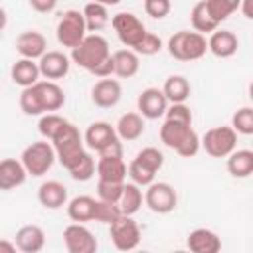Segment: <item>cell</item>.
Masks as SVG:
<instances>
[{
	"mask_svg": "<svg viewBox=\"0 0 253 253\" xmlns=\"http://www.w3.org/2000/svg\"><path fill=\"white\" fill-rule=\"evenodd\" d=\"M71 63L93 73L95 77L113 75V53L109 42L101 34H87L69 53Z\"/></svg>",
	"mask_w": 253,
	"mask_h": 253,
	"instance_id": "cell-1",
	"label": "cell"
},
{
	"mask_svg": "<svg viewBox=\"0 0 253 253\" xmlns=\"http://www.w3.org/2000/svg\"><path fill=\"white\" fill-rule=\"evenodd\" d=\"M20 109L24 115L40 117L43 113H55L65 105V93L55 81H36L30 87H24L20 93Z\"/></svg>",
	"mask_w": 253,
	"mask_h": 253,
	"instance_id": "cell-2",
	"label": "cell"
},
{
	"mask_svg": "<svg viewBox=\"0 0 253 253\" xmlns=\"http://www.w3.org/2000/svg\"><path fill=\"white\" fill-rule=\"evenodd\" d=\"M158 134H160V142L166 148L180 154L182 158H192L200 150V136L192 128V125L172 121V119H164Z\"/></svg>",
	"mask_w": 253,
	"mask_h": 253,
	"instance_id": "cell-3",
	"label": "cell"
},
{
	"mask_svg": "<svg viewBox=\"0 0 253 253\" xmlns=\"http://www.w3.org/2000/svg\"><path fill=\"white\" fill-rule=\"evenodd\" d=\"M53 150H55V158L59 160V164L67 170L83 152H85V142H83V134L79 132V128L73 123H65L49 140Z\"/></svg>",
	"mask_w": 253,
	"mask_h": 253,
	"instance_id": "cell-4",
	"label": "cell"
},
{
	"mask_svg": "<svg viewBox=\"0 0 253 253\" xmlns=\"http://www.w3.org/2000/svg\"><path fill=\"white\" fill-rule=\"evenodd\" d=\"M166 47H168V53L178 61H196L206 55L208 38L200 32L180 30L174 36H170Z\"/></svg>",
	"mask_w": 253,
	"mask_h": 253,
	"instance_id": "cell-5",
	"label": "cell"
},
{
	"mask_svg": "<svg viewBox=\"0 0 253 253\" xmlns=\"http://www.w3.org/2000/svg\"><path fill=\"white\" fill-rule=\"evenodd\" d=\"M83 142L89 150H95L99 156L103 154H123V144L115 132V126L107 121H95L87 126L83 134Z\"/></svg>",
	"mask_w": 253,
	"mask_h": 253,
	"instance_id": "cell-6",
	"label": "cell"
},
{
	"mask_svg": "<svg viewBox=\"0 0 253 253\" xmlns=\"http://www.w3.org/2000/svg\"><path fill=\"white\" fill-rule=\"evenodd\" d=\"M55 160H57L55 150H53L51 142H47L45 138L30 142L22 150V156H20V162L24 164L28 176H34V178H40V176L47 174Z\"/></svg>",
	"mask_w": 253,
	"mask_h": 253,
	"instance_id": "cell-7",
	"label": "cell"
},
{
	"mask_svg": "<svg viewBox=\"0 0 253 253\" xmlns=\"http://www.w3.org/2000/svg\"><path fill=\"white\" fill-rule=\"evenodd\" d=\"M200 148L211 158H225L237 148V132L231 126H211L200 138Z\"/></svg>",
	"mask_w": 253,
	"mask_h": 253,
	"instance_id": "cell-8",
	"label": "cell"
},
{
	"mask_svg": "<svg viewBox=\"0 0 253 253\" xmlns=\"http://www.w3.org/2000/svg\"><path fill=\"white\" fill-rule=\"evenodd\" d=\"M109 237L119 251H132L140 243V225L132 219V215L121 213L117 219L109 223Z\"/></svg>",
	"mask_w": 253,
	"mask_h": 253,
	"instance_id": "cell-9",
	"label": "cell"
},
{
	"mask_svg": "<svg viewBox=\"0 0 253 253\" xmlns=\"http://www.w3.org/2000/svg\"><path fill=\"white\" fill-rule=\"evenodd\" d=\"M55 36H57V42L63 47L73 49L87 36V26H85L83 12H79V10H65L61 14L59 22H57Z\"/></svg>",
	"mask_w": 253,
	"mask_h": 253,
	"instance_id": "cell-10",
	"label": "cell"
},
{
	"mask_svg": "<svg viewBox=\"0 0 253 253\" xmlns=\"http://www.w3.org/2000/svg\"><path fill=\"white\" fill-rule=\"evenodd\" d=\"M111 26L119 38V42L126 47H134L146 34V26L142 20L132 12H119L111 18Z\"/></svg>",
	"mask_w": 253,
	"mask_h": 253,
	"instance_id": "cell-11",
	"label": "cell"
},
{
	"mask_svg": "<svg viewBox=\"0 0 253 253\" xmlns=\"http://www.w3.org/2000/svg\"><path fill=\"white\" fill-rule=\"evenodd\" d=\"M144 204L154 213H170L178 206V194L168 182H150L144 192Z\"/></svg>",
	"mask_w": 253,
	"mask_h": 253,
	"instance_id": "cell-12",
	"label": "cell"
},
{
	"mask_svg": "<svg viewBox=\"0 0 253 253\" xmlns=\"http://www.w3.org/2000/svg\"><path fill=\"white\" fill-rule=\"evenodd\" d=\"M63 243L69 253H95L99 243L93 231L83 223H69L63 229Z\"/></svg>",
	"mask_w": 253,
	"mask_h": 253,
	"instance_id": "cell-13",
	"label": "cell"
},
{
	"mask_svg": "<svg viewBox=\"0 0 253 253\" xmlns=\"http://www.w3.org/2000/svg\"><path fill=\"white\" fill-rule=\"evenodd\" d=\"M168 105H170L168 99L164 97L162 89H158V87H146L144 91H140V95L136 99L138 113L148 121H156V119L164 117Z\"/></svg>",
	"mask_w": 253,
	"mask_h": 253,
	"instance_id": "cell-14",
	"label": "cell"
},
{
	"mask_svg": "<svg viewBox=\"0 0 253 253\" xmlns=\"http://www.w3.org/2000/svg\"><path fill=\"white\" fill-rule=\"evenodd\" d=\"M38 67H40L42 77H45L49 81H57V79H63L69 73L71 59L63 51H45L38 59Z\"/></svg>",
	"mask_w": 253,
	"mask_h": 253,
	"instance_id": "cell-15",
	"label": "cell"
},
{
	"mask_svg": "<svg viewBox=\"0 0 253 253\" xmlns=\"http://www.w3.org/2000/svg\"><path fill=\"white\" fill-rule=\"evenodd\" d=\"M16 51L26 59H40L47 51V40L38 30H26L16 38Z\"/></svg>",
	"mask_w": 253,
	"mask_h": 253,
	"instance_id": "cell-16",
	"label": "cell"
},
{
	"mask_svg": "<svg viewBox=\"0 0 253 253\" xmlns=\"http://www.w3.org/2000/svg\"><path fill=\"white\" fill-rule=\"evenodd\" d=\"M239 49V40L231 30H213L208 38V51L219 59L233 57Z\"/></svg>",
	"mask_w": 253,
	"mask_h": 253,
	"instance_id": "cell-17",
	"label": "cell"
},
{
	"mask_svg": "<svg viewBox=\"0 0 253 253\" xmlns=\"http://www.w3.org/2000/svg\"><path fill=\"white\" fill-rule=\"evenodd\" d=\"M121 95H123L121 83L111 77H101L91 89V101L101 109L115 107L121 101Z\"/></svg>",
	"mask_w": 253,
	"mask_h": 253,
	"instance_id": "cell-18",
	"label": "cell"
},
{
	"mask_svg": "<svg viewBox=\"0 0 253 253\" xmlns=\"http://www.w3.org/2000/svg\"><path fill=\"white\" fill-rule=\"evenodd\" d=\"M186 247L194 253H217L221 249V239L208 227H196L188 233Z\"/></svg>",
	"mask_w": 253,
	"mask_h": 253,
	"instance_id": "cell-19",
	"label": "cell"
},
{
	"mask_svg": "<svg viewBox=\"0 0 253 253\" xmlns=\"http://www.w3.org/2000/svg\"><path fill=\"white\" fill-rule=\"evenodd\" d=\"M14 243L22 253H38L45 247V231L36 223L22 225L16 231Z\"/></svg>",
	"mask_w": 253,
	"mask_h": 253,
	"instance_id": "cell-20",
	"label": "cell"
},
{
	"mask_svg": "<svg viewBox=\"0 0 253 253\" xmlns=\"http://www.w3.org/2000/svg\"><path fill=\"white\" fill-rule=\"evenodd\" d=\"M144 128H146L144 117L136 111H128V113L121 115L115 125V132H117L119 140H126V142L138 140L144 134Z\"/></svg>",
	"mask_w": 253,
	"mask_h": 253,
	"instance_id": "cell-21",
	"label": "cell"
},
{
	"mask_svg": "<svg viewBox=\"0 0 253 253\" xmlns=\"http://www.w3.org/2000/svg\"><path fill=\"white\" fill-rule=\"evenodd\" d=\"M99 180L105 182H125L126 178V164L123 160V154H103L97 160V172Z\"/></svg>",
	"mask_w": 253,
	"mask_h": 253,
	"instance_id": "cell-22",
	"label": "cell"
},
{
	"mask_svg": "<svg viewBox=\"0 0 253 253\" xmlns=\"http://www.w3.org/2000/svg\"><path fill=\"white\" fill-rule=\"evenodd\" d=\"M28 178V172L24 164L16 158H2L0 160V190L10 192L22 186Z\"/></svg>",
	"mask_w": 253,
	"mask_h": 253,
	"instance_id": "cell-23",
	"label": "cell"
},
{
	"mask_svg": "<svg viewBox=\"0 0 253 253\" xmlns=\"http://www.w3.org/2000/svg\"><path fill=\"white\" fill-rule=\"evenodd\" d=\"M38 202L45 210H59L67 204V188L57 180H47L38 188Z\"/></svg>",
	"mask_w": 253,
	"mask_h": 253,
	"instance_id": "cell-24",
	"label": "cell"
},
{
	"mask_svg": "<svg viewBox=\"0 0 253 253\" xmlns=\"http://www.w3.org/2000/svg\"><path fill=\"white\" fill-rule=\"evenodd\" d=\"M140 69V55L136 51L128 49H117L113 51V75L121 79H130Z\"/></svg>",
	"mask_w": 253,
	"mask_h": 253,
	"instance_id": "cell-25",
	"label": "cell"
},
{
	"mask_svg": "<svg viewBox=\"0 0 253 253\" xmlns=\"http://www.w3.org/2000/svg\"><path fill=\"white\" fill-rule=\"evenodd\" d=\"M10 77L16 85H20L22 89L24 87H30L34 85L36 81H40V67H38V61L36 59H26V57H20L18 61L12 63L10 67Z\"/></svg>",
	"mask_w": 253,
	"mask_h": 253,
	"instance_id": "cell-26",
	"label": "cell"
},
{
	"mask_svg": "<svg viewBox=\"0 0 253 253\" xmlns=\"http://www.w3.org/2000/svg\"><path fill=\"white\" fill-rule=\"evenodd\" d=\"M227 172L233 178H249L253 174V150L249 148H235L227 156Z\"/></svg>",
	"mask_w": 253,
	"mask_h": 253,
	"instance_id": "cell-27",
	"label": "cell"
},
{
	"mask_svg": "<svg viewBox=\"0 0 253 253\" xmlns=\"http://www.w3.org/2000/svg\"><path fill=\"white\" fill-rule=\"evenodd\" d=\"M144 204V194L140 190V186H136L134 182H125L123 184V192H121V198L117 202L121 213L125 215H134Z\"/></svg>",
	"mask_w": 253,
	"mask_h": 253,
	"instance_id": "cell-28",
	"label": "cell"
},
{
	"mask_svg": "<svg viewBox=\"0 0 253 253\" xmlns=\"http://www.w3.org/2000/svg\"><path fill=\"white\" fill-rule=\"evenodd\" d=\"M67 215L71 221H77V223H87V221H93V215H95V198L91 196H75L71 198L67 204Z\"/></svg>",
	"mask_w": 253,
	"mask_h": 253,
	"instance_id": "cell-29",
	"label": "cell"
},
{
	"mask_svg": "<svg viewBox=\"0 0 253 253\" xmlns=\"http://www.w3.org/2000/svg\"><path fill=\"white\" fill-rule=\"evenodd\" d=\"M162 93L168 103H186L190 99L192 85L184 75H168L162 85Z\"/></svg>",
	"mask_w": 253,
	"mask_h": 253,
	"instance_id": "cell-30",
	"label": "cell"
},
{
	"mask_svg": "<svg viewBox=\"0 0 253 253\" xmlns=\"http://www.w3.org/2000/svg\"><path fill=\"white\" fill-rule=\"evenodd\" d=\"M81 12H83V18H85L87 32H91V34L101 32V30H103L105 26H109V22H111L109 10H107V6H103V4L87 2Z\"/></svg>",
	"mask_w": 253,
	"mask_h": 253,
	"instance_id": "cell-31",
	"label": "cell"
},
{
	"mask_svg": "<svg viewBox=\"0 0 253 253\" xmlns=\"http://www.w3.org/2000/svg\"><path fill=\"white\" fill-rule=\"evenodd\" d=\"M190 22H192V28L194 32H200V34H211L213 30L219 28L217 22H213V18L210 16L208 8H206V0H200L194 4L192 12H190Z\"/></svg>",
	"mask_w": 253,
	"mask_h": 253,
	"instance_id": "cell-32",
	"label": "cell"
},
{
	"mask_svg": "<svg viewBox=\"0 0 253 253\" xmlns=\"http://www.w3.org/2000/svg\"><path fill=\"white\" fill-rule=\"evenodd\" d=\"M69 176L75 180V182H89L95 172H97V162L93 158V154L89 150H85L69 168H67Z\"/></svg>",
	"mask_w": 253,
	"mask_h": 253,
	"instance_id": "cell-33",
	"label": "cell"
},
{
	"mask_svg": "<svg viewBox=\"0 0 253 253\" xmlns=\"http://www.w3.org/2000/svg\"><path fill=\"white\" fill-rule=\"evenodd\" d=\"M67 123L65 117L57 115V113H43L40 115V121H38V132L45 138V140H51L53 134Z\"/></svg>",
	"mask_w": 253,
	"mask_h": 253,
	"instance_id": "cell-34",
	"label": "cell"
},
{
	"mask_svg": "<svg viewBox=\"0 0 253 253\" xmlns=\"http://www.w3.org/2000/svg\"><path fill=\"white\" fill-rule=\"evenodd\" d=\"M237 134L249 136L253 134V109L251 107H239L231 115V125H229Z\"/></svg>",
	"mask_w": 253,
	"mask_h": 253,
	"instance_id": "cell-35",
	"label": "cell"
},
{
	"mask_svg": "<svg viewBox=\"0 0 253 253\" xmlns=\"http://www.w3.org/2000/svg\"><path fill=\"white\" fill-rule=\"evenodd\" d=\"M126 174H128L130 180H132L136 186H140V188H146L150 182H154V176H156L154 170H150L148 166H144V164H142L140 160H136V158L130 160V164H128V168H126Z\"/></svg>",
	"mask_w": 253,
	"mask_h": 253,
	"instance_id": "cell-36",
	"label": "cell"
},
{
	"mask_svg": "<svg viewBox=\"0 0 253 253\" xmlns=\"http://www.w3.org/2000/svg\"><path fill=\"white\" fill-rule=\"evenodd\" d=\"M121 215V210L117 204H111V202H103V200H95V215H93V221H99V223H111L113 219H117Z\"/></svg>",
	"mask_w": 253,
	"mask_h": 253,
	"instance_id": "cell-37",
	"label": "cell"
},
{
	"mask_svg": "<svg viewBox=\"0 0 253 253\" xmlns=\"http://www.w3.org/2000/svg\"><path fill=\"white\" fill-rule=\"evenodd\" d=\"M160 49H162V40H160V36H156L152 32H146L144 38L132 47V51H136L138 55H146V57L156 55Z\"/></svg>",
	"mask_w": 253,
	"mask_h": 253,
	"instance_id": "cell-38",
	"label": "cell"
},
{
	"mask_svg": "<svg viewBox=\"0 0 253 253\" xmlns=\"http://www.w3.org/2000/svg\"><path fill=\"white\" fill-rule=\"evenodd\" d=\"M134 158L140 160V162H142L144 166H148L150 170H154L156 174H158V170L164 166V154H162L158 148H154V146H146V148L138 150Z\"/></svg>",
	"mask_w": 253,
	"mask_h": 253,
	"instance_id": "cell-39",
	"label": "cell"
},
{
	"mask_svg": "<svg viewBox=\"0 0 253 253\" xmlns=\"http://www.w3.org/2000/svg\"><path fill=\"white\" fill-rule=\"evenodd\" d=\"M123 184L125 182H105V180H99L97 182V196H99V200L117 204L119 198H121V192H123Z\"/></svg>",
	"mask_w": 253,
	"mask_h": 253,
	"instance_id": "cell-40",
	"label": "cell"
},
{
	"mask_svg": "<svg viewBox=\"0 0 253 253\" xmlns=\"http://www.w3.org/2000/svg\"><path fill=\"white\" fill-rule=\"evenodd\" d=\"M170 10H172L170 0H144V12L154 20L166 18L170 14Z\"/></svg>",
	"mask_w": 253,
	"mask_h": 253,
	"instance_id": "cell-41",
	"label": "cell"
},
{
	"mask_svg": "<svg viewBox=\"0 0 253 253\" xmlns=\"http://www.w3.org/2000/svg\"><path fill=\"white\" fill-rule=\"evenodd\" d=\"M166 119H172V121H180V123H186V125H192L194 117H192V111L186 103H170V107L166 109L164 113Z\"/></svg>",
	"mask_w": 253,
	"mask_h": 253,
	"instance_id": "cell-42",
	"label": "cell"
},
{
	"mask_svg": "<svg viewBox=\"0 0 253 253\" xmlns=\"http://www.w3.org/2000/svg\"><path fill=\"white\" fill-rule=\"evenodd\" d=\"M28 4H30L32 10H36L40 14H49V12L55 10L57 0H28Z\"/></svg>",
	"mask_w": 253,
	"mask_h": 253,
	"instance_id": "cell-43",
	"label": "cell"
},
{
	"mask_svg": "<svg viewBox=\"0 0 253 253\" xmlns=\"http://www.w3.org/2000/svg\"><path fill=\"white\" fill-rule=\"evenodd\" d=\"M18 247L14 241H8V239H0V253H14Z\"/></svg>",
	"mask_w": 253,
	"mask_h": 253,
	"instance_id": "cell-44",
	"label": "cell"
},
{
	"mask_svg": "<svg viewBox=\"0 0 253 253\" xmlns=\"http://www.w3.org/2000/svg\"><path fill=\"white\" fill-rule=\"evenodd\" d=\"M251 2H253V0H241V4H239V12H241L247 20L253 18V16H251V14H253V12H251Z\"/></svg>",
	"mask_w": 253,
	"mask_h": 253,
	"instance_id": "cell-45",
	"label": "cell"
},
{
	"mask_svg": "<svg viewBox=\"0 0 253 253\" xmlns=\"http://www.w3.org/2000/svg\"><path fill=\"white\" fill-rule=\"evenodd\" d=\"M6 24H8V14H6V10L0 6V32L6 28Z\"/></svg>",
	"mask_w": 253,
	"mask_h": 253,
	"instance_id": "cell-46",
	"label": "cell"
},
{
	"mask_svg": "<svg viewBox=\"0 0 253 253\" xmlns=\"http://www.w3.org/2000/svg\"><path fill=\"white\" fill-rule=\"evenodd\" d=\"M89 2H97V4H103V6H117V4H121V0H89Z\"/></svg>",
	"mask_w": 253,
	"mask_h": 253,
	"instance_id": "cell-47",
	"label": "cell"
},
{
	"mask_svg": "<svg viewBox=\"0 0 253 253\" xmlns=\"http://www.w3.org/2000/svg\"><path fill=\"white\" fill-rule=\"evenodd\" d=\"M225 2H227V4H229L233 10H235V12L239 10V4H241V0H225Z\"/></svg>",
	"mask_w": 253,
	"mask_h": 253,
	"instance_id": "cell-48",
	"label": "cell"
}]
</instances>
